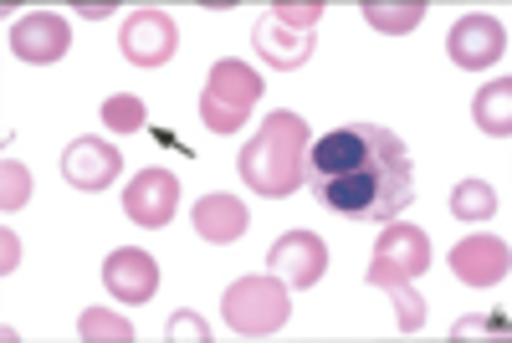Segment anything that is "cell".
<instances>
[{"label": "cell", "instance_id": "cell-1", "mask_svg": "<svg viewBox=\"0 0 512 343\" xmlns=\"http://www.w3.org/2000/svg\"><path fill=\"white\" fill-rule=\"evenodd\" d=\"M308 185L323 210L344 221H395L415 200V164L400 134L379 123H344L313 139Z\"/></svg>", "mask_w": 512, "mask_h": 343}, {"label": "cell", "instance_id": "cell-2", "mask_svg": "<svg viewBox=\"0 0 512 343\" xmlns=\"http://www.w3.org/2000/svg\"><path fill=\"white\" fill-rule=\"evenodd\" d=\"M308 149H313V139H308L303 113L277 108V113H267L262 128L246 139V149H241V159H236V175H241L256 195L282 200V195H292L297 185L308 180Z\"/></svg>", "mask_w": 512, "mask_h": 343}, {"label": "cell", "instance_id": "cell-3", "mask_svg": "<svg viewBox=\"0 0 512 343\" xmlns=\"http://www.w3.org/2000/svg\"><path fill=\"white\" fill-rule=\"evenodd\" d=\"M221 318L241 338H272L292 318V297L282 277H241L221 297Z\"/></svg>", "mask_w": 512, "mask_h": 343}, {"label": "cell", "instance_id": "cell-4", "mask_svg": "<svg viewBox=\"0 0 512 343\" xmlns=\"http://www.w3.org/2000/svg\"><path fill=\"white\" fill-rule=\"evenodd\" d=\"M256 98H262V77H256V67L216 62L210 67L205 93H200V118H205L210 134H236V128L246 123V113L256 108Z\"/></svg>", "mask_w": 512, "mask_h": 343}, {"label": "cell", "instance_id": "cell-5", "mask_svg": "<svg viewBox=\"0 0 512 343\" xmlns=\"http://www.w3.org/2000/svg\"><path fill=\"white\" fill-rule=\"evenodd\" d=\"M118 47H123V57L134 62V67H164L169 57L180 52V26H175V16H169V11L144 6V11H134V16L123 21Z\"/></svg>", "mask_w": 512, "mask_h": 343}, {"label": "cell", "instance_id": "cell-6", "mask_svg": "<svg viewBox=\"0 0 512 343\" xmlns=\"http://www.w3.org/2000/svg\"><path fill=\"white\" fill-rule=\"evenodd\" d=\"M425 267H431V236H425L420 226H405V221H390L374 246V262H369V282L374 277H425Z\"/></svg>", "mask_w": 512, "mask_h": 343}, {"label": "cell", "instance_id": "cell-7", "mask_svg": "<svg viewBox=\"0 0 512 343\" xmlns=\"http://www.w3.org/2000/svg\"><path fill=\"white\" fill-rule=\"evenodd\" d=\"M446 52H451L456 67L482 72V67L502 62V52H507V26H502L497 16H487V11H472V16H461V21L451 26Z\"/></svg>", "mask_w": 512, "mask_h": 343}, {"label": "cell", "instance_id": "cell-8", "mask_svg": "<svg viewBox=\"0 0 512 343\" xmlns=\"http://www.w3.org/2000/svg\"><path fill=\"white\" fill-rule=\"evenodd\" d=\"M103 287H108V297H118L123 308H144L149 297L159 292V262L144 246H118L103 262Z\"/></svg>", "mask_w": 512, "mask_h": 343}, {"label": "cell", "instance_id": "cell-9", "mask_svg": "<svg viewBox=\"0 0 512 343\" xmlns=\"http://www.w3.org/2000/svg\"><path fill=\"white\" fill-rule=\"evenodd\" d=\"M175 205H180V180L169 175V169H144V175H134V185L123 190V216L144 231L169 226Z\"/></svg>", "mask_w": 512, "mask_h": 343}, {"label": "cell", "instance_id": "cell-10", "mask_svg": "<svg viewBox=\"0 0 512 343\" xmlns=\"http://www.w3.org/2000/svg\"><path fill=\"white\" fill-rule=\"evenodd\" d=\"M267 262H272V272H277L287 287L303 292V287H318V282H323V272H328V246H323L313 231H287V236L272 241Z\"/></svg>", "mask_w": 512, "mask_h": 343}, {"label": "cell", "instance_id": "cell-11", "mask_svg": "<svg viewBox=\"0 0 512 343\" xmlns=\"http://www.w3.org/2000/svg\"><path fill=\"white\" fill-rule=\"evenodd\" d=\"M72 47V26L57 16V11H31L11 26V52L31 67H47V62H62Z\"/></svg>", "mask_w": 512, "mask_h": 343}, {"label": "cell", "instance_id": "cell-12", "mask_svg": "<svg viewBox=\"0 0 512 343\" xmlns=\"http://www.w3.org/2000/svg\"><path fill=\"white\" fill-rule=\"evenodd\" d=\"M62 175L67 185L77 190H108L118 175H123V154L108 144V139H93V134H82L62 149Z\"/></svg>", "mask_w": 512, "mask_h": 343}, {"label": "cell", "instance_id": "cell-13", "mask_svg": "<svg viewBox=\"0 0 512 343\" xmlns=\"http://www.w3.org/2000/svg\"><path fill=\"white\" fill-rule=\"evenodd\" d=\"M451 272L466 287H497L512 272V246L502 236H466L451 251Z\"/></svg>", "mask_w": 512, "mask_h": 343}, {"label": "cell", "instance_id": "cell-14", "mask_svg": "<svg viewBox=\"0 0 512 343\" xmlns=\"http://www.w3.org/2000/svg\"><path fill=\"white\" fill-rule=\"evenodd\" d=\"M256 52H262L267 67L292 72V67H303L313 57V31H292L277 16H267V21H256Z\"/></svg>", "mask_w": 512, "mask_h": 343}, {"label": "cell", "instance_id": "cell-15", "mask_svg": "<svg viewBox=\"0 0 512 343\" xmlns=\"http://www.w3.org/2000/svg\"><path fill=\"white\" fill-rule=\"evenodd\" d=\"M246 226H251V216H246V205L236 195H205V200H195V231L205 241L231 246V241L246 236Z\"/></svg>", "mask_w": 512, "mask_h": 343}, {"label": "cell", "instance_id": "cell-16", "mask_svg": "<svg viewBox=\"0 0 512 343\" xmlns=\"http://www.w3.org/2000/svg\"><path fill=\"white\" fill-rule=\"evenodd\" d=\"M472 118H477L482 134H492V139H507L512 134V77L487 82V88L472 98Z\"/></svg>", "mask_w": 512, "mask_h": 343}, {"label": "cell", "instance_id": "cell-17", "mask_svg": "<svg viewBox=\"0 0 512 343\" xmlns=\"http://www.w3.org/2000/svg\"><path fill=\"white\" fill-rule=\"evenodd\" d=\"M364 21L374 26V31H384V36H405V31H415L420 21H425V0H364Z\"/></svg>", "mask_w": 512, "mask_h": 343}, {"label": "cell", "instance_id": "cell-18", "mask_svg": "<svg viewBox=\"0 0 512 343\" xmlns=\"http://www.w3.org/2000/svg\"><path fill=\"white\" fill-rule=\"evenodd\" d=\"M451 216H461V221H487V216H497V190H492L487 180H461V185L451 190Z\"/></svg>", "mask_w": 512, "mask_h": 343}, {"label": "cell", "instance_id": "cell-19", "mask_svg": "<svg viewBox=\"0 0 512 343\" xmlns=\"http://www.w3.org/2000/svg\"><path fill=\"white\" fill-rule=\"evenodd\" d=\"M98 118H103V128H108V134H139V128H144V98H134V93L103 98Z\"/></svg>", "mask_w": 512, "mask_h": 343}, {"label": "cell", "instance_id": "cell-20", "mask_svg": "<svg viewBox=\"0 0 512 343\" xmlns=\"http://www.w3.org/2000/svg\"><path fill=\"white\" fill-rule=\"evenodd\" d=\"M374 287H384V292H390L395 297V328L400 333H415L420 323H425V303H420V297H415V287L405 282V277H374Z\"/></svg>", "mask_w": 512, "mask_h": 343}, {"label": "cell", "instance_id": "cell-21", "mask_svg": "<svg viewBox=\"0 0 512 343\" xmlns=\"http://www.w3.org/2000/svg\"><path fill=\"white\" fill-rule=\"evenodd\" d=\"M77 333L98 338V343H128V338H134V323H123L118 313H103V308H88L77 318Z\"/></svg>", "mask_w": 512, "mask_h": 343}, {"label": "cell", "instance_id": "cell-22", "mask_svg": "<svg viewBox=\"0 0 512 343\" xmlns=\"http://www.w3.org/2000/svg\"><path fill=\"white\" fill-rule=\"evenodd\" d=\"M31 200V175H26V164H16V159H6L0 164V210H21Z\"/></svg>", "mask_w": 512, "mask_h": 343}, {"label": "cell", "instance_id": "cell-23", "mask_svg": "<svg viewBox=\"0 0 512 343\" xmlns=\"http://www.w3.org/2000/svg\"><path fill=\"white\" fill-rule=\"evenodd\" d=\"M323 11H328L323 0H303V6H292V0H277V6H272V16H277L282 26H292V31H313Z\"/></svg>", "mask_w": 512, "mask_h": 343}, {"label": "cell", "instance_id": "cell-24", "mask_svg": "<svg viewBox=\"0 0 512 343\" xmlns=\"http://www.w3.org/2000/svg\"><path fill=\"white\" fill-rule=\"evenodd\" d=\"M451 338L461 343V338H507V318L502 313H487V318H461L456 328H451Z\"/></svg>", "mask_w": 512, "mask_h": 343}, {"label": "cell", "instance_id": "cell-25", "mask_svg": "<svg viewBox=\"0 0 512 343\" xmlns=\"http://www.w3.org/2000/svg\"><path fill=\"white\" fill-rule=\"evenodd\" d=\"M169 338H190V343H200V338H210V328H205L200 313H175V318H169Z\"/></svg>", "mask_w": 512, "mask_h": 343}, {"label": "cell", "instance_id": "cell-26", "mask_svg": "<svg viewBox=\"0 0 512 343\" xmlns=\"http://www.w3.org/2000/svg\"><path fill=\"white\" fill-rule=\"evenodd\" d=\"M21 267V241H16V231H6V236H0V272H16Z\"/></svg>", "mask_w": 512, "mask_h": 343}]
</instances>
